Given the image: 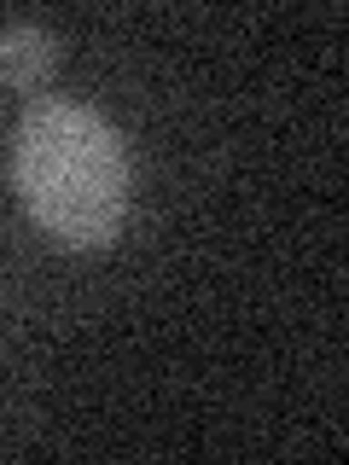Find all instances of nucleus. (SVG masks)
<instances>
[{"label": "nucleus", "instance_id": "obj_1", "mask_svg": "<svg viewBox=\"0 0 349 465\" xmlns=\"http://www.w3.org/2000/svg\"><path fill=\"white\" fill-rule=\"evenodd\" d=\"M12 181L35 227L70 251H99L116 239L128 210V157L105 116L70 99H41L24 111L12 140Z\"/></svg>", "mask_w": 349, "mask_h": 465}, {"label": "nucleus", "instance_id": "obj_2", "mask_svg": "<svg viewBox=\"0 0 349 465\" xmlns=\"http://www.w3.org/2000/svg\"><path fill=\"white\" fill-rule=\"evenodd\" d=\"M58 70V41L41 24H6L0 29V76L12 87H41Z\"/></svg>", "mask_w": 349, "mask_h": 465}]
</instances>
